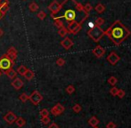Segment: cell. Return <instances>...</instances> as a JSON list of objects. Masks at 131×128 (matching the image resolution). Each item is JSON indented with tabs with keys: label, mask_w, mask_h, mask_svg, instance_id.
Returning <instances> with one entry per match:
<instances>
[{
	"label": "cell",
	"mask_w": 131,
	"mask_h": 128,
	"mask_svg": "<svg viewBox=\"0 0 131 128\" xmlns=\"http://www.w3.org/2000/svg\"><path fill=\"white\" fill-rule=\"evenodd\" d=\"M106 34L115 43V45H119L125 38L128 37V36L129 35V31L127 30V28H124L122 25H119V26L110 28V30L106 32Z\"/></svg>",
	"instance_id": "1"
},
{
	"label": "cell",
	"mask_w": 131,
	"mask_h": 128,
	"mask_svg": "<svg viewBox=\"0 0 131 128\" xmlns=\"http://www.w3.org/2000/svg\"><path fill=\"white\" fill-rule=\"evenodd\" d=\"M14 63V62H13V61H11L10 58H9L6 54H5V55H3L0 58V70L6 71V70H8V69H12Z\"/></svg>",
	"instance_id": "2"
},
{
	"label": "cell",
	"mask_w": 131,
	"mask_h": 128,
	"mask_svg": "<svg viewBox=\"0 0 131 128\" xmlns=\"http://www.w3.org/2000/svg\"><path fill=\"white\" fill-rule=\"evenodd\" d=\"M29 100L32 102V104L34 105H38L40 102L43 100V96L39 94V92L38 91H34L29 96Z\"/></svg>",
	"instance_id": "3"
},
{
	"label": "cell",
	"mask_w": 131,
	"mask_h": 128,
	"mask_svg": "<svg viewBox=\"0 0 131 128\" xmlns=\"http://www.w3.org/2000/svg\"><path fill=\"white\" fill-rule=\"evenodd\" d=\"M16 119H17V116H16V114H14L13 111H8V112L4 116V120H5L8 125H13L14 123H15Z\"/></svg>",
	"instance_id": "4"
},
{
	"label": "cell",
	"mask_w": 131,
	"mask_h": 128,
	"mask_svg": "<svg viewBox=\"0 0 131 128\" xmlns=\"http://www.w3.org/2000/svg\"><path fill=\"white\" fill-rule=\"evenodd\" d=\"M64 110H65V108L61 103H57L56 105H54L52 109H51V114L54 117H57L62 114V113H63Z\"/></svg>",
	"instance_id": "5"
},
{
	"label": "cell",
	"mask_w": 131,
	"mask_h": 128,
	"mask_svg": "<svg viewBox=\"0 0 131 128\" xmlns=\"http://www.w3.org/2000/svg\"><path fill=\"white\" fill-rule=\"evenodd\" d=\"M80 29H81V27L79 22H77V21H72V22L69 23L67 30H69V32L72 33V34H76V33H78L79 30H80Z\"/></svg>",
	"instance_id": "6"
},
{
	"label": "cell",
	"mask_w": 131,
	"mask_h": 128,
	"mask_svg": "<svg viewBox=\"0 0 131 128\" xmlns=\"http://www.w3.org/2000/svg\"><path fill=\"white\" fill-rule=\"evenodd\" d=\"M49 10L52 12V16L53 17L54 16V14H58V12L61 10V4H59L57 1H53V3H51L50 5H49L48 6Z\"/></svg>",
	"instance_id": "7"
},
{
	"label": "cell",
	"mask_w": 131,
	"mask_h": 128,
	"mask_svg": "<svg viewBox=\"0 0 131 128\" xmlns=\"http://www.w3.org/2000/svg\"><path fill=\"white\" fill-rule=\"evenodd\" d=\"M17 50H16L15 47L12 46L10 47V48L8 49V51H7V54L6 55L8 56L9 58H10V60L13 61V62H14L16 60V58H17Z\"/></svg>",
	"instance_id": "8"
},
{
	"label": "cell",
	"mask_w": 131,
	"mask_h": 128,
	"mask_svg": "<svg viewBox=\"0 0 131 128\" xmlns=\"http://www.w3.org/2000/svg\"><path fill=\"white\" fill-rule=\"evenodd\" d=\"M23 85H24V83H23V81L21 79V78H14V79L13 80V82H12L13 87H14L15 90H20V89L23 86Z\"/></svg>",
	"instance_id": "9"
},
{
	"label": "cell",
	"mask_w": 131,
	"mask_h": 128,
	"mask_svg": "<svg viewBox=\"0 0 131 128\" xmlns=\"http://www.w3.org/2000/svg\"><path fill=\"white\" fill-rule=\"evenodd\" d=\"M61 45H62V47H64L66 50H68V49H70L73 45V42H72V40L70 39L69 37H65L61 42Z\"/></svg>",
	"instance_id": "10"
},
{
	"label": "cell",
	"mask_w": 131,
	"mask_h": 128,
	"mask_svg": "<svg viewBox=\"0 0 131 128\" xmlns=\"http://www.w3.org/2000/svg\"><path fill=\"white\" fill-rule=\"evenodd\" d=\"M107 60H108V61L112 64V65H115V64L117 63V61L119 60V57L115 54V53H112V54L108 56Z\"/></svg>",
	"instance_id": "11"
},
{
	"label": "cell",
	"mask_w": 131,
	"mask_h": 128,
	"mask_svg": "<svg viewBox=\"0 0 131 128\" xmlns=\"http://www.w3.org/2000/svg\"><path fill=\"white\" fill-rule=\"evenodd\" d=\"M5 75L8 76V78H10V79H14V78H16V76H17V72L13 69H8V70L5 71Z\"/></svg>",
	"instance_id": "12"
},
{
	"label": "cell",
	"mask_w": 131,
	"mask_h": 128,
	"mask_svg": "<svg viewBox=\"0 0 131 128\" xmlns=\"http://www.w3.org/2000/svg\"><path fill=\"white\" fill-rule=\"evenodd\" d=\"M94 54H95V55H96L97 57H102L103 55H104V54L105 53V51H104V48H102V47L101 46H97L96 48L95 49V50H94Z\"/></svg>",
	"instance_id": "13"
},
{
	"label": "cell",
	"mask_w": 131,
	"mask_h": 128,
	"mask_svg": "<svg viewBox=\"0 0 131 128\" xmlns=\"http://www.w3.org/2000/svg\"><path fill=\"white\" fill-rule=\"evenodd\" d=\"M34 76H35L34 72H33L32 70H30V69H27V71L25 72V74L23 75V76H24L27 80H29V81L31 79H33V78H34Z\"/></svg>",
	"instance_id": "14"
},
{
	"label": "cell",
	"mask_w": 131,
	"mask_h": 128,
	"mask_svg": "<svg viewBox=\"0 0 131 128\" xmlns=\"http://www.w3.org/2000/svg\"><path fill=\"white\" fill-rule=\"evenodd\" d=\"M15 124L18 125V127H23L26 125V120L23 118H21V117H20V118H17V119H16V121H15Z\"/></svg>",
	"instance_id": "15"
},
{
	"label": "cell",
	"mask_w": 131,
	"mask_h": 128,
	"mask_svg": "<svg viewBox=\"0 0 131 128\" xmlns=\"http://www.w3.org/2000/svg\"><path fill=\"white\" fill-rule=\"evenodd\" d=\"M88 124H89L92 127L97 126V125L99 124V120L97 119L95 117H92V118L89 119V121H88Z\"/></svg>",
	"instance_id": "16"
},
{
	"label": "cell",
	"mask_w": 131,
	"mask_h": 128,
	"mask_svg": "<svg viewBox=\"0 0 131 128\" xmlns=\"http://www.w3.org/2000/svg\"><path fill=\"white\" fill-rule=\"evenodd\" d=\"M27 68H26V66H24V65H21V66H19L18 67V69H17V70H16V72L18 73V74H20L21 76H23V75L25 74V72L27 71Z\"/></svg>",
	"instance_id": "17"
},
{
	"label": "cell",
	"mask_w": 131,
	"mask_h": 128,
	"mask_svg": "<svg viewBox=\"0 0 131 128\" xmlns=\"http://www.w3.org/2000/svg\"><path fill=\"white\" fill-rule=\"evenodd\" d=\"M38 8H39V6H38V4L35 3V2H31L29 5V9L31 12H37V11L38 10Z\"/></svg>",
	"instance_id": "18"
},
{
	"label": "cell",
	"mask_w": 131,
	"mask_h": 128,
	"mask_svg": "<svg viewBox=\"0 0 131 128\" xmlns=\"http://www.w3.org/2000/svg\"><path fill=\"white\" fill-rule=\"evenodd\" d=\"M67 33H68V30H67V29H66L65 27H62V28H61L60 30H59V31H58L59 36H62V37H64V36L67 35Z\"/></svg>",
	"instance_id": "19"
},
{
	"label": "cell",
	"mask_w": 131,
	"mask_h": 128,
	"mask_svg": "<svg viewBox=\"0 0 131 128\" xmlns=\"http://www.w3.org/2000/svg\"><path fill=\"white\" fill-rule=\"evenodd\" d=\"M74 92H75V87L73 86L72 85H70L66 87V93H67L68 94H72Z\"/></svg>",
	"instance_id": "20"
},
{
	"label": "cell",
	"mask_w": 131,
	"mask_h": 128,
	"mask_svg": "<svg viewBox=\"0 0 131 128\" xmlns=\"http://www.w3.org/2000/svg\"><path fill=\"white\" fill-rule=\"evenodd\" d=\"M19 99L21 100V101L23 102H26L28 100H29V95H27L25 93H23V94H21V95L19 96Z\"/></svg>",
	"instance_id": "21"
},
{
	"label": "cell",
	"mask_w": 131,
	"mask_h": 128,
	"mask_svg": "<svg viewBox=\"0 0 131 128\" xmlns=\"http://www.w3.org/2000/svg\"><path fill=\"white\" fill-rule=\"evenodd\" d=\"M8 10H9V5H5V6H3V7H0V12H1L2 17L5 16V12H6Z\"/></svg>",
	"instance_id": "22"
},
{
	"label": "cell",
	"mask_w": 131,
	"mask_h": 128,
	"mask_svg": "<svg viewBox=\"0 0 131 128\" xmlns=\"http://www.w3.org/2000/svg\"><path fill=\"white\" fill-rule=\"evenodd\" d=\"M39 114H40V116H41L42 118H45V117H48L49 116V111L47 110V109H41V110H40Z\"/></svg>",
	"instance_id": "23"
},
{
	"label": "cell",
	"mask_w": 131,
	"mask_h": 128,
	"mask_svg": "<svg viewBox=\"0 0 131 128\" xmlns=\"http://www.w3.org/2000/svg\"><path fill=\"white\" fill-rule=\"evenodd\" d=\"M117 81L118 80L115 76H111V78L108 79V83L110 84L111 85H115L116 83H117Z\"/></svg>",
	"instance_id": "24"
},
{
	"label": "cell",
	"mask_w": 131,
	"mask_h": 128,
	"mask_svg": "<svg viewBox=\"0 0 131 128\" xmlns=\"http://www.w3.org/2000/svg\"><path fill=\"white\" fill-rule=\"evenodd\" d=\"M81 109H82V108H81V106L79 105V104H75V105L72 107V110L74 111V112H76V113L80 112Z\"/></svg>",
	"instance_id": "25"
},
{
	"label": "cell",
	"mask_w": 131,
	"mask_h": 128,
	"mask_svg": "<svg viewBox=\"0 0 131 128\" xmlns=\"http://www.w3.org/2000/svg\"><path fill=\"white\" fill-rule=\"evenodd\" d=\"M118 92H119V89H118L117 87H115V86H113V87H112V88L110 90V94H112V96H117Z\"/></svg>",
	"instance_id": "26"
},
{
	"label": "cell",
	"mask_w": 131,
	"mask_h": 128,
	"mask_svg": "<svg viewBox=\"0 0 131 128\" xmlns=\"http://www.w3.org/2000/svg\"><path fill=\"white\" fill-rule=\"evenodd\" d=\"M50 118H49V117H45V118H41V123L43 124V125H47V124L50 123Z\"/></svg>",
	"instance_id": "27"
},
{
	"label": "cell",
	"mask_w": 131,
	"mask_h": 128,
	"mask_svg": "<svg viewBox=\"0 0 131 128\" xmlns=\"http://www.w3.org/2000/svg\"><path fill=\"white\" fill-rule=\"evenodd\" d=\"M37 15H38V17L39 18L40 20H44L46 18V16H47V14H46L44 11H40V12H38Z\"/></svg>",
	"instance_id": "28"
},
{
	"label": "cell",
	"mask_w": 131,
	"mask_h": 128,
	"mask_svg": "<svg viewBox=\"0 0 131 128\" xmlns=\"http://www.w3.org/2000/svg\"><path fill=\"white\" fill-rule=\"evenodd\" d=\"M54 25L57 27L58 29H61L62 27H63V24H62V21H61L60 20H54Z\"/></svg>",
	"instance_id": "29"
},
{
	"label": "cell",
	"mask_w": 131,
	"mask_h": 128,
	"mask_svg": "<svg viewBox=\"0 0 131 128\" xmlns=\"http://www.w3.org/2000/svg\"><path fill=\"white\" fill-rule=\"evenodd\" d=\"M56 64L58 66H63L64 64H65V61H64L62 58H59V59H57V61H56Z\"/></svg>",
	"instance_id": "30"
},
{
	"label": "cell",
	"mask_w": 131,
	"mask_h": 128,
	"mask_svg": "<svg viewBox=\"0 0 131 128\" xmlns=\"http://www.w3.org/2000/svg\"><path fill=\"white\" fill-rule=\"evenodd\" d=\"M10 2L9 0H0V7H3L5 5H9Z\"/></svg>",
	"instance_id": "31"
},
{
	"label": "cell",
	"mask_w": 131,
	"mask_h": 128,
	"mask_svg": "<svg viewBox=\"0 0 131 128\" xmlns=\"http://www.w3.org/2000/svg\"><path fill=\"white\" fill-rule=\"evenodd\" d=\"M125 94H126V93L124 92V90L119 89V92H118V94H117V96H119V98H123V97L125 96Z\"/></svg>",
	"instance_id": "32"
},
{
	"label": "cell",
	"mask_w": 131,
	"mask_h": 128,
	"mask_svg": "<svg viewBox=\"0 0 131 128\" xmlns=\"http://www.w3.org/2000/svg\"><path fill=\"white\" fill-rule=\"evenodd\" d=\"M106 128H116V124L113 122H109L106 125Z\"/></svg>",
	"instance_id": "33"
},
{
	"label": "cell",
	"mask_w": 131,
	"mask_h": 128,
	"mask_svg": "<svg viewBox=\"0 0 131 128\" xmlns=\"http://www.w3.org/2000/svg\"><path fill=\"white\" fill-rule=\"evenodd\" d=\"M48 128H59V126L57 125V124H55V123H52L50 125L48 126Z\"/></svg>",
	"instance_id": "34"
},
{
	"label": "cell",
	"mask_w": 131,
	"mask_h": 128,
	"mask_svg": "<svg viewBox=\"0 0 131 128\" xmlns=\"http://www.w3.org/2000/svg\"><path fill=\"white\" fill-rule=\"evenodd\" d=\"M88 26L90 27V29H93V28H94V24H93L92 22H89V23H88Z\"/></svg>",
	"instance_id": "35"
},
{
	"label": "cell",
	"mask_w": 131,
	"mask_h": 128,
	"mask_svg": "<svg viewBox=\"0 0 131 128\" xmlns=\"http://www.w3.org/2000/svg\"><path fill=\"white\" fill-rule=\"evenodd\" d=\"M2 35H3V30H2L1 29H0V37L2 36Z\"/></svg>",
	"instance_id": "36"
},
{
	"label": "cell",
	"mask_w": 131,
	"mask_h": 128,
	"mask_svg": "<svg viewBox=\"0 0 131 128\" xmlns=\"http://www.w3.org/2000/svg\"><path fill=\"white\" fill-rule=\"evenodd\" d=\"M2 76V71L0 70V76Z\"/></svg>",
	"instance_id": "37"
},
{
	"label": "cell",
	"mask_w": 131,
	"mask_h": 128,
	"mask_svg": "<svg viewBox=\"0 0 131 128\" xmlns=\"http://www.w3.org/2000/svg\"><path fill=\"white\" fill-rule=\"evenodd\" d=\"M2 18V15H1V12H0V19Z\"/></svg>",
	"instance_id": "38"
},
{
	"label": "cell",
	"mask_w": 131,
	"mask_h": 128,
	"mask_svg": "<svg viewBox=\"0 0 131 128\" xmlns=\"http://www.w3.org/2000/svg\"><path fill=\"white\" fill-rule=\"evenodd\" d=\"M93 128H99L98 126H95V127H93Z\"/></svg>",
	"instance_id": "39"
},
{
	"label": "cell",
	"mask_w": 131,
	"mask_h": 128,
	"mask_svg": "<svg viewBox=\"0 0 131 128\" xmlns=\"http://www.w3.org/2000/svg\"><path fill=\"white\" fill-rule=\"evenodd\" d=\"M23 1H25V0H23Z\"/></svg>",
	"instance_id": "40"
}]
</instances>
